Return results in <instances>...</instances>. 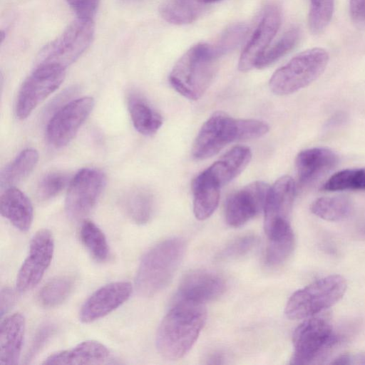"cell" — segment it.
Masks as SVG:
<instances>
[{
  "label": "cell",
  "instance_id": "obj_1",
  "mask_svg": "<svg viewBox=\"0 0 365 365\" xmlns=\"http://www.w3.org/2000/svg\"><path fill=\"white\" fill-rule=\"evenodd\" d=\"M207 319L205 304L175 300L156 334V347L164 358L178 360L192 349Z\"/></svg>",
  "mask_w": 365,
  "mask_h": 365
},
{
  "label": "cell",
  "instance_id": "obj_2",
  "mask_svg": "<svg viewBox=\"0 0 365 365\" xmlns=\"http://www.w3.org/2000/svg\"><path fill=\"white\" fill-rule=\"evenodd\" d=\"M269 131L268 125L255 119H235L222 111L214 113L201 127L193 144L192 156L204 160L219 153L227 144L255 139Z\"/></svg>",
  "mask_w": 365,
  "mask_h": 365
},
{
  "label": "cell",
  "instance_id": "obj_3",
  "mask_svg": "<svg viewBox=\"0 0 365 365\" xmlns=\"http://www.w3.org/2000/svg\"><path fill=\"white\" fill-rule=\"evenodd\" d=\"M184 240H165L149 250L139 264L135 288L139 295L150 297L164 289L172 281L185 252Z\"/></svg>",
  "mask_w": 365,
  "mask_h": 365
},
{
  "label": "cell",
  "instance_id": "obj_4",
  "mask_svg": "<svg viewBox=\"0 0 365 365\" xmlns=\"http://www.w3.org/2000/svg\"><path fill=\"white\" fill-rule=\"evenodd\" d=\"M220 57L213 44L192 46L173 68L169 76L171 86L187 99H199L211 84Z\"/></svg>",
  "mask_w": 365,
  "mask_h": 365
},
{
  "label": "cell",
  "instance_id": "obj_5",
  "mask_svg": "<svg viewBox=\"0 0 365 365\" xmlns=\"http://www.w3.org/2000/svg\"><path fill=\"white\" fill-rule=\"evenodd\" d=\"M343 339L327 319L314 316L307 318L294 331L291 364L319 363L328 357Z\"/></svg>",
  "mask_w": 365,
  "mask_h": 365
},
{
  "label": "cell",
  "instance_id": "obj_6",
  "mask_svg": "<svg viewBox=\"0 0 365 365\" xmlns=\"http://www.w3.org/2000/svg\"><path fill=\"white\" fill-rule=\"evenodd\" d=\"M346 287V279L339 274L319 279L292 294L286 304L285 314L292 320L313 317L339 301Z\"/></svg>",
  "mask_w": 365,
  "mask_h": 365
},
{
  "label": "cell",
  "instance_id": "obj_7",
  "mask_svg": "<svg viewBox=\"0 0 365 365\" xmlns=\"http://www.w3.org/2000/svg\"><path fill=\"white\" fill-rule=\"evenodd\" d=\"M329 54L322 48H313L295 56L272 76L269 86L277 95L293 93L312 83L325 70Z\"/></svg>",
  "mask_w": 365,
  "mask_h": 365
},
{
  "label": "cell",
  "instance_id": "obj_8",
  "mask_svg": "<svg viewBox=\"0 0 365 365\" xmlns=\"http://www.w3.org/2000/svg\"><path fill=\"white\" fill-rule=\"evenodd\" d=\"M93 35V20L78 18L41 50L36 66H55L66 69L88 48Z\"/></svg>",
  "mask_w": 365,
  "mask_h": 365
},
{
  "label": "cell",
  "instance_id": "obj_9",
  "mask_svg": "<svg viewBox=\"0 0 365 365\" xmlns=\"http://www.w3.org/2000/svg\"><path fill=\"white\" fill-rule=\"evenodd\" d=\"M65 71L55 66H36L23 82L16 98L15 113L20 120L26 118L37 106L61 86Z\"/></svg>",
  "mask_w": 365,
  "mask_h": 365
},
{
  "label": "cell",
  "instance_id": "obj_10",
  "mask_svg": "<svg viewBox=\"0 0 365 365\" xmlns=\"http://www.w3.org/2000/svg\"><path fill=\"white\" fill-rule=\"evenodd\" d=\"M106 184L105 174L95 168H83L71 180L66 197L68 215L78 220L95 207Z\"/></svg>",
  "mask_w": 365,
  "mask_h": 365
},
{
  "label": "cell",
  "instance_id": "obj_11",
  "mask_svg": "<svg viewBox=\"0 0 365 365\" xmlns=\"http://www.w3.org/2000/svg\"><path fill=\"white\" fill-rule=\"evenodd\" d=\"M93 106L94 99L83 96L67 103L56 110L46 126L49 143L56 148L69 143L92 112Z\"/></svg>",
  "mask_w": 365,
  "mask_h": 365
},
{
  "label": "cell",
  "instance_id": "obj_12",
  "mask_svg": "<svg viewBox=\"0 0 365 365\" xmlns=\"http://www.w3.org/2000/svg\"><path fill=\"white\" fill-rule=\"evenodd\" d=\"M54 250L51 232L47 229L39 230L33 237L28 255L16 277V288L26 292L34 287L41 279L51 264Z\"/></svg>",
  "mask_w": 365,
  "mask_h": 365
},
{
  "label": "cell",
  "instance_id": "obj_13",
  "mask_svg": "<svg viewBox=\"0 0 365 365\" xmlns=\"http://www.w3.org/2000/svg\"><path fill=\"white\" fill-rule=\"evenodd\" d=\"M270 186L262 181L253 182L232 193L225 203V220L234 227L243 225L264 210Z\"/></svg>",
  "mask_w": 365,
  "mask_h": 365
},
{
  "label": "cell",
  "instance_id": "obj_14",
  "mask_svg": "<svg viewBox=\"0 0 365 365\" xmlns=\"http://www.w3.org/2000/svg\"><path fill=\"white\" fill-rule=\"evenodd\" d=\"M281 24V11L276 5H268L240 56L238 68L247 71L256 64L267 49Z\"/></svg>",
  "mask_w": 365,
  "mask_h": 365
},
{
  "label": "cell",
  "instance_id": "obj_15",
  "mask_svg": "<svg viewBox=\"0 0 365 365\" xmlns=\"http://www.w3.org/2000/svg\"><path fill=\"white\" fill-rule=\"evenodd\" d=\"M226 289L224 280L205 270H193L182 279L175 300L205 304L220 297Z\"/></svg>",
  "mask_w": 365,
  "mask_h": 365
},
{
  "label": "cell",
  "instance_id": "obj_16",
  "mask_svg": "<svg viewBox=\"0 0 365 365\" xmlns=\"http://www.w3.org/2000/svg\"><path fill=\"white\" fill-rule=\"evenodd\" d=\"M132 285L128 282L108 284L92 294L83 304L80 319L90 323L113 312L130 297Z\"/></svg>",
  "mask_w": 365,
  "mask_h": 365
},
{
  "label": "cell",
  "instance_id": "obj_17",
  "mask_svg": "<svg viewBox=\"0 0 365 365\" xmlns=\"http://www.w3.org/2000/svg\"><path fill=\"white\" fill-rule=\"evenodd\" d=\"M296 193V185L293 178L284 175L270 186L265 204L264 229L281 220H287Z\"/></svg>",
  "mask_w": 365,
  "mask_h": 365
},
{
  "label": "cell",
  "instance_id": "obj_18",
  "mask_svg": "<svg viewBox=\"0 0 365 365\" xmlns=\"http://www.w3.org/2000/svg\"><path fill=\"white\" fill-rule=\"evenodd\" d=\"M268 237L265 262L269 267L284 263L292 255L295 245L293 230L287 220H281L264 230Z\"/></svg>",
  "mask_w": 365,
  "mask_h": 365
},
{
  "label": "cell",
  "instance_id": "obj_19",
  "mask_svg": "<svg viewBox=\"0 0 365 365\" xmlns=\"http://www.w3.org/2000/svg\"><path fill=\"white\" fill-rule=\"evenodd\" d=\"M337 162V155L328 148H314L301 151L296 158L300 182L306 184L312 182L330 170Z\"/></svg>",
  "mask_w": 365,
  "mask_h": 365
},
{
  "label": "cell",
  "instance_id": "obj_20",
  "mask_svg": "<svg viewBox=\"0 0 365 365\" xmlns=\"http://www.w3.org/2000/svg\"><path fill=\"white\" fill-rule=\"evenodd\" d=\"M25 319L20 313L7 317L0 327V365L18 363L24 334Z\"/></svg>",
  "mask_w": 365,
  "mask_h": 365
},
{
  "label": "cell",
  "instance_id": "obj_21",
  "mask_svg": "<svg viewBox=\"0 0 365 365\" xmlns=\"http://www.w3.org/2000/svg\"><path fill=\"white\" fill-rule=\"evenodd\" d=\"M0 212L15 227L25 232L29 230L34 217L30 199L19 189L8 187L0 197Z\"/></svg>",
  "mask_w": 365,
  "mask_h": 365
},
{
  "label": "cell",
  "instance_id": "obj_22",
  "mask_svg": "<svg viewBox=\"0 0 365 365\" xmlns=\"http://www.w3.org/2000/svg\"><path fill=\"white\" fill-rule=\"evenodd\" d=\"M109 357V351L103 344L88 340L75 347L50 355L43 364H101Z\"/></svg>",
  "mask_w": 365,
  "mask_h": 365
},
{
  "label": "cell",
  "instance_id": "obj_23",
  "mask_svg": "<svg viewBox=\"0 0 365 365\" xmlns=\"http://www.w3.org/2000/svg\"><path fill=\"white\" fill-rule=\"evenodd\" d=\"M220 187L207 169L193 180V212L197 220H205L215 211L220 200Z\"/></svg>",
  "mask_w": 365,
  "mask_h": 365
},
{
  "label": "cell",
  "instance_id": "obj_24",
  "mask_svg": "<svg viewBox=\"0 0 365 365\" xmlns=\"http://www.w3.org/2000/svg\"><path fill=\"white\" fill-rule=\"evenodd\" d=\"M252 158L251 150L243 145H237L231 148L207 170L222 187L237 177L247 166Z\"/></svg>",
  "mask_w": 365,
  "mask_h": 365
},
{
  "label": "cell",
  "instance_id": "obj_25",
  "mask_svg": "<svg viewBox=\"0 0 365 365\" xmlns=\"http://www.w3.org/2000/svg\"><path fill=\"white\" fill-rule=\"evenodd\" d=\"M202 0H166L161 5L160 13L168 22L184 25L195 21L205 7Z\"/></svg>",
  "mask_w": 365,
  "mask_h": 365
},
{
  "label": "cell",
  "instance_id": "obj_26",
  "mask_svg": "<svg viewBox=\"0 0 365 365\" xmlns=\"http://www.w3.org/2000/svg\"><path fill=\"white\" fill-rule=\"evenodd\" d=\"M128 110L133 126L142 135L155 134L163 124L162 116L139 96H130Z\"/></svg>",
  "mask_w": 365,
  "mask_h": 365
},
{
  "label": "cell",
  "instance_id": "obj_27",
  "mask_svg": "<svg viewBox=\"0 0 365 365\" xmlns=\"http://www.w3.org/2000/svg\"><path fill=\"white\" fill-rule=\"evenodd\" d=\"M38 160V154L36 150L27 148L22 150L1 170L0 174L1 187L6 189L14 187L33 171Z\"/></svg>",
  "mask_w": 365,
  "mask_h": 365
},
{
  "label": "cell",
  "instance_id": "obj_28",
  "mask_svg": "<svg viewBox=\"0 0 365 365\" xmlns=\"http://www.w3.org/2000/svg\"><path fill=\"white\" fill-rule=\"evenodd\" d=\"M122 207L130 220L138 225H145L150 220L153 216V197L147 190L134 189L124 197Z\"/></svg>",
  "mask_w": 365,
  "mask_h": 365
},
{
  "label": "cell",
  "instance_id": "obj_29",
  "mask_svg": "<svg viewBox=\"0 0 365 365\" xmlns=\"http://www.w3.org/2000/svg\"><path fill=\"white\" fill-rule=\"evenodd\" d=\"M310 210L317 217L327 221H340L351 212V201L346 196L323 197L312 202Z\"/></svg>",
  "mask_w": 365,
  "mask_h": 365
},
{
  "label": "cell",
  "instance_id": "obj_30",
  "mask_svg": "<svg viewBox=\"0 0 365 365\" xmlns=\"http://www.w3.org/2000/svg\"><path fill=\"white\" fill-rule=\"evenodd\" d=\"M74 280L69 276L56 277L47 282L38 294V302L43 307H55L62 304L71 293Z\"/></svg>",
  "mask_w": 365,
  "mask_h": 365
},
{
  "label": "cell",
  "instance_id": "obj_31",
  "mask_svg": "<svg viewBox=\"0 0 365 365\" xmlns=\"http://www.w3.org/2000/svg\"><path fill=\"white\" fill-rule=\"evenodd\" d=\"M82 243L93 257L99 262L105 261L108 256V246L101 230L92 221L85 220L80 230Z\"/></svg>",
  "mask_w": 365,
  "mask_h": 365
},
{
  "label": "cell",
  "instance_id": "obj_32",
  "mask_svg": "<svg viewBox=\"0 0 365 365\" xmlns=\"http://www.w3.org/2000/svg\"><path fill=\"white\" fill-rule=\"evenodd\" d=\"M364 189L365 168L339 171L331 176L322 186V190L327 191Z\"/></svg>",
  "mask_w": 365,
  "mask_h": 365
},
{
  "label": "cell",
  "instance_id": "obj_33",
  "mask_svg": "<svg viewBox=\"0 0 365 365\" xmlns=\"http://www.w3.org/2000/svg\"><path fill=\"white\" fill-rule=\"evenodd\" d=\"M300 31L297 28L287 31L271 48H267L258 60L255 68H264L289 53L297 43Z\"/></svg>",
  "mask_w": 365,
  "mask_h": 365
},
{
  "label": "cell",
  "instance_id": "obj_34",
  "mask_svg": "<svg viewBox=\"0 0 365 365\" xmlns=\"http://www.w3.org/2000/svg\"><path fill=\"white\" fill-rule=\"evenodd\" d=\"M334 7V0H310L308 24L315 34L322 32L329 24Z\"/></svg>",
  "mask_w": 365,
  "mask_h": 365
},
{
  "label": "cell",
  "instance_id": "obj_35",
  "mask_svg": "<svg viewBox=\"0 0 365 365\" xmlns=\"http://www.w3.org/2000/svg\"><path fill=\"white\" fill-rule=\"evenodd\" d=\"M247 26L242 23L233 24L227 27L213 44L218 53L223 55L233 51L245 38Z\"/></svg>",
  "mask_w": 365,
  "mask_h": 365
},
{
  "label": "cell",
  "instance_id": "obj_36",
  "mask_svg": "<svg viewBox=\"0 0 365 365\" xmlns=\"http://www.w3.org/2000/svg\"><path fill=\"white\" fill-rule=\"evenodd\" d=\"M70 177L63 172H51L45 175L40 180L37 192L41 199L48 200L61 192L69 185Z\"/></svg>",
  "mask_w": 365,
  "mask_h": 365
},
{
  "label": "cell",
  "instance_id": "obj_37",
  "mask_svg": "<svg viewBox=\"0 0 365 365\" xmlns=\"http://www.w3.org/2000/svg\"><path fill=\"white\" fill-rule=\"evenodd\" d=\"M258 239L252 235L237 238L226 246L217 255L218 260H228L242 257L256 246Z\"/></svg>",
  "mask_w": 365,
  "mask_h": 365
},
{
  "label": "cell",
  "instance_id": "obj_38",
  "mask_svg": "<svg viewBox=\"0 0 365 365\" xmlns=\"http://www.w3.org/2000/svg\"><path fill=\"white\" fill-rule=\"evenodd\" d=\"M100 0H66L78 18L93 20Z\"/></svg>",
  "mask_w": 365,
  "mask_h": 365
},
{
  "label": "cell",
  "instance_id": "obj_39",
  "mask_svg": "<svg viewBox=\"0 0 365 365\" xmlns=\"http://www.w3.org/2000/svg\"><path fill=\"white\" fill-rule=\"evenodd\" d=\"M53 331L54 329L51 324H46L37 331L27 354L26 361L31 360L36 354Z\"/></svg>",
  "mask_w": 365,
  "mask_h": 365
},
{
  "label": "cell",
  "instance_id": "obj_40",
  "mask_svg": "<svg viewBox=\"0 0 365 365\" xmlns=\"http://www.w3.org/2000/svg\"><path fill=\"white\" fill-rule=\"evenodd\" d=\"M349 10L354 22L365 23V0H349Z\"/></svg>",
  "mask_w": 365,
  "mask_h": 365
},
{
  "label": "cell",
  "instance_id": "obj_41",
  "mask_svg": "<svg viewBox=\"0 0 365 365\" xmlns=\"http://www.w3.org/2000/svg\"><path fill=\"white\" fill-rule=\"evenodd\" d=\"M15 301V294L12 289L4 288L1 292V314L6 312Z\"/></svg>",
  "mask_w": 365,
  "mask_h": 365
},
{
  "label": "cell",
  "instance_id": "obj_42",
  "mask_svg": "<svg viewBox=\"0 0 365 365\" xmlns=\"http://www.w3.org/2000/svg\"><path fill=\"white\" fill-rule=\"evenodd\" d=\"M349 364L365 365V351L354 355L349 354Z\"/></svg>",
  "mask_w": 365,
  "mask_h": 365
},
{
  "label": "cell",
  "instance_id": "obj_43",
  "mask_svg": "<svg viewBox=\"0 0 365 365\" xmlns=\"http://www.w3.org/2000/svg\"><path fill=\"white\" fill-rule=\"evenodd\" d=\"M222 360L223 358L220 354H212L207 359V364H222Z\"/></svg>",
  "mask_w": 365,
  "mask_h": 365
},
{
  "label": "cell",
  "instance_id": "obj_44",
  "mask_svg": "<svg viewBox=\"0 0 365 365\" xmlns=\"http://www.w3.org/2000/svg\"><path fill=\"white\" fill-rule=\"evenodd\" d=\"M205 4H207V3H212V2H214V1H219V0H202Z\"/></svg>",
  "mask_w": 365,
  "mask_h": 365
},
{
  "label": "cell",
  "instance_id": "obj_45",
  "mask_svg": "<svg viewBox=\"0 0 365 365\" xmlns=\"http://www.w3.org/2000/svg\"><path fill=\"white\" fill-rule=\"evenodd\" d=\"M123 1H129V2H130V1H137V0H123Z\"/></svg>",
  "mask_w": 365,
  "mask_h": 365
}]
</instances>
